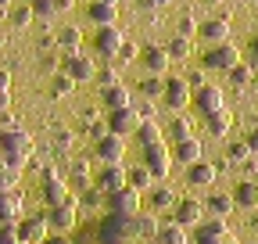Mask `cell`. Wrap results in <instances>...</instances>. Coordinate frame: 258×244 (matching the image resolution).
<instances>
[{
    "label": "cell",
    "mask_w": 258,
    "mask_h": 244,
    "mask_svg": "<svg viewBox=\"0 0 258 244\" xmlns=\"http://www.w3.org/2000/svg\"><path fill=\"white\" fill-rule=\"evenodd\" d=\"M154 4H169V0H154Z\"/></svg>",
    "instance_id": "cell-61"
},
{
    "label": "cell",
    "mask_w": 258,
    "mask_h": 244,
    "mask_svg": "<svg viewBox=\"0 0 258 244\" xmlns=\"http://www.w3.org/2000/svg\"><path fill=\"white\" fill-rule=\"evenodd\" d=\"M133 223H137V233H140V240H154V233L161 230V223H158V212H137V216H133Z\"/></svg>",
    "instance_id": "cell-27"
},
{
    "label": "cell",
    "mask_w": 258,
    "mask_h": 244,
    "mask_svg": "<svg viewBox=\"0 0 258 244\" xmlns=\"http://www.w3.org/2000/svg\"><path fill=\"white\" fill-rule=\"evenodd\" d=\"M226 76H230V86H233V90H247V86L254 83V65H251V61H237Z\"/></svg>",
    "instance_id": "cell-30"
},
{
    "label": "cell",
    "mask_w": 258,
    "mask_h": 244,
    "mask_svg": "<svg viewBox=\"0 0 258 244\" xmlns=\"http://www.w3.org/2000/svg\"><path fill=\"white\" fill-rule=\"evenodd\" d=\"M86 15L93 25H111V22H118V4L115 0H93L86 8Z\"/></svg>",
    "instance_id": "cell-24"
},
{
    "label": "cell",
    "mask_w": 258,
    "mask_h": 244,
    "mask_svg": "<svg viewBox=\"0 0 258 244\" xmlns=\"http://www.w3.org/2000/svg\"><path fill=\"white\" fill-rule=\"evenodd\" d=\"M165 104L172 108V111H183L186 104H190V97H194V90H190V83L186 79H179V76H169L165 79Z\"/></svg>",
    "instance_id": "cell-15"
},
{
    "label": "cell",
    "mask_w": 258,
    "mask_h": 244,
    "mask_svg": "<svg viewBox=\"0 0 258 244\" xmlns=\"http://www.w3.org/2000/svg\"><path fill=\"white\" fill-rule=\"evenodd\" d=\"M254 4H258V0H254Z\"/></svg>",
    "instance_id": "cell-64"
},
{
    "label": "cell",
    "mask_w": 258,
    "mask_h": 244,
    "mask_svg": "<svg viewBox=\"0 0 258 244\" xmlns=\"http://www.w3.org/2000/svg\"><path fill=\"white\" fill-rule=\"evenodd\" d=\"M186 83H190V90H198V86H205V72H190V76H186Z\"/></svg>",
    "instance_id": "cell-51"
},
{
    "label": "cell",
    "mask_w": 258,
    "mask_h": 244,
    "mask_svg": "<svg viewBox=\"0 0 258 244\" xmlns=\"http://www.w3.org/2000/svg\"><path fill=\"white\" fill-rule=\"evenodd\" d=\"M172 219L179 223V226H198L201 219H205V205L201 201H194V198H179L176 205H172Z\"/></svg>",
    "instance_id": "cell-16"
},
{
    "label": "cell",
    "mask_w": 258,
    "mask_h": 244,
    "mask_svg": "<svg viewBox=\"0 0 258 244\" xmlns=\"http://www.w3.org/2000/svg\"><path fill=\"white\" fill-rule=\"evenodd\" d=\"M54 40H57V47H61L64 54H76V50L83 47V33H79L76 25H64V29H61V33H57Z\"/></svg>",
    "instance_id": "cell-32"
},
{
    "label": "cell",
    "mask_w": 258,
    "mask_h": 244,
    "mask_svg": "<svg viewBox=\"0 0 258 244\" xmlns=\"http://www.w3.org/2000/svg\"><path fill=\"white\" fill-rule=\"evenodd\" d=\"M165 50H169L172 61H186V57L194 54V43H190V36H179V33H176V36L165 43Z\"/></svg>",
    "instance_id": "cell-36"
},
{
    "label": "cell",
    "mask_w": 258,
    "mask_h": 244,
    "mask_svg": "<svg viewBox=\"0 0 258 244\" xmlns=\"http://www.w3.org/2000/svg\"><path fill=\"white\" fill-rule=\"evenodd\" d=\"M205 208L212 212V216H219V219H226L230 212L237 208V201H233V194H212L208 201H205Z\"/></svg>",
    "instance_id": "cell-33"
},
{
    "label": "cell",
    "mask_w": 258,
    "mask_h": 244,
    "mask_svg": "<svg viewBox=\"0 0 258 244\" xmlns=\"http://www.w3.org/2000/svg\"><path fill=\"white\" fill-rule=\"evenodd\" d=\"M93 158H97V162H104V165L122 162V158H125V137H118V133L108 130L101 140H93Z\"/></svg>",
    "instance_id": "cell-8"
},
{
    "label": "cell",
    "mask_w": 258,
    "mask_h": 244,
    "mask_svg": "<svg viewBox=\"0 0 258 244\" xmlns=\"http://www.w3.org/2000/svg\"><path fill=\"white\" fill-rule=\"evenodd\" d=\"M215 176H219V165H212L205 158H198L194 165H186V183H190V187H212Z\"/></svg>",
    "instance_id": "cell-21"
},
{
    "label": "cell",
    "mask_w": 258,
    "mask_h": 244,
    "mask_svg": "<svg viewBox=\"0 0 258 244\" xmlns=\"http://www.w3.org/2000/svg\"><path fill=\"white\" fill-rule=\"evenodd\" d=\"M205 118V130L212 133V137H226L233 130V111L230 108H215V111H208V115H201Z\"/></svg>",
    "instance_id": "cell-22"
},
{
    "label": "cell",
    "mask_w": 258,
    "mask_h": 244,
    "mask_svg": "<svg viewBox=\"0 0 258 244\" xmlns=\"http://www.w3.org/2000/svg\"><path fill=\"white\" fill-rule=\"evenodd\" d=\"M169 137H172V140L194 137V122H190V118H183V115H176V118L169 122Z\"/></svg>",
    "instance_id": "cell-41"
},
{
    "label": "cell",
    "mask_w": 258,
    "mask_h": 244,
    "mask_svg": "<svg viewBox=\"0 0 258 244\" xmlns=\"http://www.w3.org/2000/svg\"><path fill=\"white\" fill-rule=\"evenodd\" d=\"M201 155H205V147H201L198 137H183V140L172 144V162H179V165H194Z\"/></svg>",
    "instance_id": "cell-19"
},
{
    "label": "cell",
    "mask_w": 258,
    "mask_h": 244,
    "mask_svg": "<svg viewBox=\"0 0 258 244\" xmlns=\"http://www.w3.org/2000/svg\"><path fill=\"white\" fill-rule=\"evenodd\" d=\"M11 8V0H0V11H8Z\"/></svg>",
    "instance_id": "cell-58"
},
{
    "label": "cell",
    "mask_w": 258,
    "mask_h": 244,
    "mask_svg": "<svg viewBox=\"0 0 258 244\" xmlns=\"http://www.w3.org/2000/svg\"><path fill=\"white\" fill-rule=\"evenodd\" d=\"M233 201H237V208H258V179L254 176L240 179L233 187Z\"/></svg>",
    "instance_id": "cell-26"
},
{
    "label": "cell",
    "mask_w": 258,
    "mask_h": 244,
    "mask_svg": "<svg viewBox=\"0 0 258 244\" xmlns=\"http://www.w3.org/2000/svg\"><path fill=\"white\" fill-rule=\"evenodd\" d=\"M144 165L154 172V179H165L172 172V147H165V140H154L144 147Z\"/></svg>",
    "instance_id": "cell-6"
},
{
    "label": "cell",
    "mask_w": 258,
    "mask_h": 244,
    "mask_svg": "<svg viewBox=\"0 0 258 244\" xmlns=\"http://www.w3.org/2000/svg\"><path fill=\"white\" fill-rule=\"evenodd\" d=\"M8 22L15 29H29L36 22V11H32V4H15V8H8Z\"/></svg>",
    "instance_id": "cell-34"
},
{
    "label": "cell",
    "mask_w": 258,
    "mask_h": 244,
    "mask_svg": "<svg viewBox=\"0 0 258 244\" xmlns=\"http://www.w3.org/2000/svg\"><path fill=\"white\" fill-rule=\"evenodd\" d=\"M125 183H129V187H137V191L144 194V191H151V187H154V172H151L147 165H137V169H125Z\"/></svg>",
    "instance_id": "cell-31"
},
{
    "label": "cell",
    "mask_w": 258,
    "mask_h": 244,
    "mask_svg": "<svg viewBox=\"0 0 258 244\" xmlns=\"http://www.w3.org/2000/svg\"><path fill=\"white\" fill-rule=\"evenodd\" d=\"M29 4H32V11H36V18H54L57 15L54 0H29Z\"/></svg>",
    "instance_id": "cell-44"
},
{
    "label": "cell",
    "mask_w": 258,
    "mask_h": 244,
    "mask_svg": "<svg viewBox=\"0 0 258 244\" xmlns=\"http://www.w3.org/2000/svg\"><path fill=\"white\" fill-rule=\"evenodd\" d=\"M61 72H69L76 83H90L97 76V61H90L83 50H76V54H69V57L61 61Z\"/></svg>",
    "instance_id": "cell-13"
},
{
    "label": "cell",
    "mask_w": 258,
    "mask_h": 244,
    "mask_svg": "<svg viewBox=\"0 0 258 244\" xmlns=\"http://www.w3.org/2000/svg\"><path fill=\"white\" fill-rule=\"evenodd\" d=\"M137 140L147 147V144H154V140H165V133H161V126H158L154 118H144L140 126H137Z\"/></svg>",
    "instance_id": "cell-37"
},
{
    "label": "cell",
    "mask_w": 258,
    "mask_h": 244,
    "mask_svg": "<svg viewBox=\"0 0 258 244\" xmlns=\"http://www.w3.org/2000/svg\"><path fill=\"white\" fill-rule=\"evenodd\" d=\"M11 108V90H0V111Z\"/></svg>",
    "instance_id": "cell-53"
},
{
    "label": "cell",
    "mask_w": 258,
    "mask_h": 244,
    "mask_svg": "<svg viewBox=\"0 0 258 244\" xmlns=\"http://www.w3.org/2000/svg\"><path fill=\"white\" fill-rule=\"evenodd\" d=\"M125 43V33H122V29L111 22V25H97V33H93V50L97 54H101V57H115L118 54V47Z\"/></svg>",
    "instance_id": "cell-7"
},
{
    "label": "cell",
    "mask_w": 258,
    "mask_h": 244,
    "mask_svg": "<svg viewBox=\"0 0 258 244\" xmlns=\"http://www.w3.org/2000/svg\"><path fill=\"white\" fill-rule=\"evenodd\" d=\"M237 61H240V50H237L230 40H222V43H208L201 65H205L208 72H230Z\"/></svg>",
    "instance_id": "cell-4"
},
{
    "label": "cell",
    "mask_w": 258,
    "mask_h": 244,
    "mask_svg": "<svg viewBox=\"0 0 258 244\" xmlns=\"http://www.w3.org/2000/svg\"><path fill=\"white\" fill-rule=\"evenodd\" d=\"M0 133H4V126H0Z\"/></svg>",
    "instance_id": "cell-63"
},
{
    "label": "cell",
    "mask_w": 258,
    "mask_h": 244,
    "mask_svg": "<svg viewBox=\"0 0 258 244\" xmlns=\"http://www.w3.org/2000/svg\"><path fill=\"white\" fill-rule=\"evenodd\" d=\"M101 104H104L108 111H115V108L133 104V97H129V90H125L122 79H118V83H111V86H101Z\"/></svg>",
    "instance_id": "cell-25"
},
{
    "label": "cell",
    "mask_w": 258,
    "mask_h": 244,
    "mask_svg": "<svg viewBox=\"0 0 258 244\" xmlns=\"http://www.w3.org/2000/svg\"><path fill=\"white\" fill-rule=\"evenodd\" d=\"M194 230H198V237H194V244H240L237 240V233L230 230V226H226V219H201L198 226H194Z\"/></svg>",
    "instance_id": "cell-5"
},
{
    "label": "cell",
    "mask_w": 258,
    "mask_h": 244,
    "mask_svg": "<svg viewBox=\"0 0 258 244\" xmlns=\"http://www.w3.org/2000/svg\"><path fill=\"white\" fill-rule=\"evenodd\" d=\"M140 111L133 108V104H125V108H115V111H108V130L111 133H118V137H129V133H137V126H140Z\"/></svg>",
    "instance_id": "cell-12"
},
{
    "label": "cell",
    "mask_w": 258,
    "mask_h": 244,
    "mask_svg": "<svg viewBox=\"0 0 258 244\" xmlns=\"http://www.w3.org/2000/svg\"><path fill=\"white\" fill-rule=\"evenodd\" d=\"M43 244H72V240H69V233H47Z\"/></svg>",
    "instance_id": "cell-52"
},
{
    "label": "cell",
    "mask_w": 258,
    "mask_h": 244,
    "mask_svg": "<svg viewBox=\"0 0 258 244\" xmlns=\"http://www.w3.org/2000/svg\"><path fill=\"white\" fill-rule=\"evenodd\" d=\"M198 36L205 40V43H222V40H230V18H205L201 25H198Z\"/></svg>",
    "instance_id": "cell-20"
},
{
    "label": "cell",
    "mask_w": 258,
    "mask_h": 244,
    "mask_svg": "<svg viewBox=\"0 0 258 244\" xmlns=\"http://www.w3.org/2000/svg\"><path fill=\"white\" fill-rule=\"evenodd\" d=\"M194 108H198L201 115H208V111H215V108H226V101H222V90L219 86H198V90H194Z\"/></svg>",
    "instance_id": "cell-18"
},
{
    "label": "cell",
    "mask_w": 258,
    "mask_h": 244,
    "mask_svg": "<svg viewBox=\"0 0 258 244\" xmlns=\"http://www.w3.org/2000/svg\"><path fill=\"white\" fill-rule=\"evenodd\" d=\"M76 90V79L69 76V72H57L54 79H50V97H69Z\"/></svg>",
    "instance_id": "cell-38"
},
{
    "label": "cell",
    "mask_w": 258,
    "mask_h": 244,
    "mask_svg": "<svg viewBox=\"0 0 258 244\" xmlns=\"http://www.w3.org/2000/svg\"><path fill=\"white\" fill-rule=\"evenodd\" d=\"M57 144H61V147H69V144H72V133H64V130H61V133H57Z\"/></svg>",
    "instance_id": "cell-57"
},
{
    "label": "cell",
    "mask_w": 258,
    "mask_h": 244,
    "mask_svg": "<svg viewBox=\"0 0 258 244\" xmlns=\"http://www.w3.org/2000/svg\"><path fill=\"white\" fill-rule=\"evenodd\" d=\"M0 244H25L18 237V226L15 223H0Z\"/></svg>",
    "instance_id": "cell-45"
},
{
    "label": "cell",
    "mask_w": 258,
    "mask_h": 244,
    "mask_svg": "<svg viewBox=\"0 0 258 244\" xmlns=\"http://www.w3.org/2000/svg\"><path fill=\"white\" fill-rule=\"evenodd\" d=\"M0 126H4V130L15 126V115H11V111H0Z\"/></svg>",
    "instance_id": "cell-56"
},
{
    "label": "cell",
    "mask_w": 258,
    "mask_h": 244,
    "mask_svg": "<svg viewBox=\"0 0 258 244\" xmlns=\"http://www.w3.org/2000/svg\"><path fill=\"white\" fill-rule=\"evenodd\" d=\"M69 187H76V191H86V187H93V172H90V165L79 158L76 165H72V176H69Z\"/></svg>",
    "instance_id": "cell-35"
},
{
    "label": "cell",
    "mask_w": 258,
    "mask_h": 244,
    "mask_svg": "<svg viewBox=\"0 0 258 244\" xmlns=\"http://www.w3.org/2000/svg\"><path fill=\"white\" fill-rule=\"evenodd\" d=\"M212 4H230V0H212Z\"/></svg>",
    "instance_id": "cell-60"
},
{
    "label": "cell",
    "mask_w": 258,
    "mask_h": 244,
    "mask_svg": "<svg viewBox=\"0 0 258 244\" xmlns=\"http://www.w3.org/2000/svg\"><path fill=\"white\" fill-rule=\"evenodd\" d=\"M140 94H144V97H151V101H154V97H161V94H165V76H151V72H147V76H144V83H140Z\"/></svg>",
    "instance_id": "cell-39"
},
{
    "label": "cell",
    "mask_w": 258,
    "mask_h": 244,
    "mask_svg": "<svg viewBox=\"0 0 258 244\" xmlns=\"http://www.w3.org/2000/svg\"><path fill=\"white\" fill-rule=\"evenodd\" d=\"M251 86H258V69H254V83H251Z\"/></svg>",
    "instance_id": "cell-59"
},
{
    "label": "cell",
    "mask_w": 258,
    "mask_h": 244,
    "mask_svg": "<svg viewBox=\"0 0 258 244\" xmlns=\"http://www.w3.org/2000/svg\"><path fill=\"white\" fill-rule=\"evenodd\" d=\"M137 223L133 216H118V212H108V219L97 226V244H137Z\"/></svg>",
    "instance_id": "cell-2"
},
{
    "label": "cell",
    "mask_w": 258,
    "mask_h": 244,
    "mask_svg": "<svg viewBox=\"0 0 258 244\" xmlns=\"http://www.w3.org/2000/svg\"><path fill=\"white\" fill-rule=\"evenodd\" d=\"M22 219V194L15 187L0 191V223H18Z\"/></svg>",
    "instance_id": "cell-23"
},
{
    "label": "cell",
    "mask_w": 258,
    "mask_h": 244,
    "mask_svg": "<svg viewBox=\"0 0 258 244\" xmlns=\"http://www.w3.org/2000/svg\"><path fill=\"white\" fill-rule=\"evenodd\" d=\"M54 4H57V15H61V11H72L76 0H54Z\"/></svg>",
    "instance_id": "cell-55"
},
{
    "label": "cell",
    "mask_w": 258,
    "mask_h": 244,
    "mask_svg": "<svg viewBox=\"0 0 258 244\" xmlns=\"http://www.w3.org/2000/svg\"><path fill=\"white\" fill-rule=\"evenodd\" d=\"M93 187H101L104 194H115L118 187H125V169H122V162H111V165H104L101 172L93 176Z\"/></svg>",
    "instance_id": "cell-17"
},
{
    "label": "cell",
    "mask_w": 258,
    "mask_h": 244,
    "mask_svg": "<svg viewBox=\"0 0 258 244\" xmlns=\"http://www.w3.org/2000/svg\"><path fill=\"white\" fill-rule=\"evenodd\" d=\"M0 47H4V36H0Z\"/></svg>",
    "instance_id": "cell-62"
},
{
    "label": "cell",
    "mask_w": 258,
    "mask_h": 244,
    "mask_svg": "<svg viewBox=\"0 0 258 244\" xmlns=\"http://www.w3.org/2000/svg\"><path fill=\"white\" fill-rule=\"evenodd\" d=\"M247 57H251V65L258 69V36H251V43H247Z\"/></svg>",
    "instance_id": "cell-50"
},
{
    "label": "cell",
    "mask_w": 258,
    "mask_h": 244,
    "mask_svg": "<svg viewBox=\"0 0 258 244\" xmlns=\"http://www.w3.org/2000/svg\"><path fill=\"white\" fill-rule=\"evenodd\" d=\"M179 198L172 194V187H151L147 191V208L151 212H165V208H172Z\"/></svg>",
    "instance_id": "cell-29"
},
{
    "label": "cell",
    "mask_w": 258,
    "mask_h": 244,
    "mask_svg": "<svg viewBox=\"0 0 258 244\" xmlns=\"http://www.w3.org/2000/svg\"><path fill=\"white\" fill-rule=\"evenodd\" d=\"M0 90H11V72L0 69Z\"/></svg>",
    "instance_id": "cell-54"
},
{
    "label": "cell",
    "mask_w": 258,
    "mask_h": 244,
    "mask_svg": "<svg viewBox=\"0 0 258 244\" xmlns=\"http://www.w3.org/2000/svg\"><path fill=\"white\" fill-rule=\"evenodd\" d=\"M151 244H190V237H186V226H179V223L172 219V223H165V226L154 233Z\"/></svg>",
    "instance_id": "cell-28"
},
{
    "label": "cell",
    "mask_w": 258,
    "mask_h": 244,
    "mask_svg": "<svg viewBox=\"0 0 258 244\" xmlns=\"http://www.w3.org/2000/svg\"><path fill=\"white\" fill-rule=\"evenodd\" d=\"M140 65H144L151 76H165V72H169V65H172V57H169V50H165V47L147 43V47H140Z\"/></svg>",
    "instance_id": "cell-14"
},
{
    "label": "cell",
    "mask_w": 258,
    "mask_h": 244,
    "mask_svg": "<svg viewBox=\"0 0 258 244\" xmlns=\"http://www.w3.org/2000/svg\"><path fill=\"white\" fill-rule=\"evenodd\" d=\"M18 183V169H11L8 162H0V191H8Z\"/></svg>",
    "instance_id": "cell-46"
},
{
    "label": "cell",
    "mask_w": 258,
    "mask_h": 244,
    "mask_svg": "<svg viewBox=\"0 0 258 244\" xmlns=\"http://www.w3.org/2000/svg\"><path fill=\"white\" fill-rule=\"evenodd\" d=\"M108 208L118 212V216H137V212L144 208V194L125 183V187H118L115 194H108Z\"/></svg>",
    "instance_id": "cell-9"
},
{
    "label": "cell",
    "mask_w": 258,
    "mask_h": 244,
    "mask_svg": "<svg viewBox=\"0 0 258 244\" xmlns=\"http://www.w3.org/2000/svg\"><path fill=\"white\" fill-rule=\"evenodd\" d=\"M198 25H201V22H194V15H183V18L176 22V29H179V36H190V40L198 36Z\"/></svg>",
    "instance_id": "cell-48"
},
{
    "label": "cell",
    "mask_w": 258,
    "mask_h": 244,
    "mask_svg": "<svg viewBox=\"0 0 258 244\" xmlns=\"http://www.w3.org/2000/svg\"><path fill=\"white\" fill-rule=\"evenodd\" d=\"M101 86H111V83H118V65H104V69H97V76H93Z\"/></svg>",
    "instance_id": "cell-47"
},
{
    "label": "cell",
    "mask_w": 258,
    "mask_h": 244,
    "mask_svg": "<svg viewBox=\"0 0 258 244\" xmlns=\"http://www.w3.org/2000/svg\"><path fill=\"white\" fill-rule=\"evenodd\" d=\"M0 155H4V162L11 169H25L29 158H32V137L22 130V126H8L4 133H0Z\"/></svg>",
    "instance_id": "cell-1"
},
{
    "label": "cell",
    "mask_w": 258,
    "mask_h": 244,
    "mask_svg": "<svg viewBox=\"0 0 258 244\" xmlns=\"http://www.w3.org/2000/svg\"><path fill=\"white\" fill-rule=\"evenodd\" d=\"M104 198H108V194H104L101 187H86V191H79V205H83V208H101Z\"/></svg>",
    "instance_id": "cell-42"
},
{
    "label": "cell",
    "mask_w": 258,
    "mask_h": 244,
    "mask_svg": "<svg viewBox=\"0 0 258 244\" xmlns=\"http://www.w3.org/2000/svg\"><path fill=\"white\" fill-rule=\"evenodd\" d=\"M247 155H251L247 140H233L230 147H226V162H233V165H244V162H247Z\"/></svg>",
    "instance_id": "cell-40"
},
{
    "label": "cell",
    "mask_w": 258,
    "mask_h": 244,
    "mask_svg": "<svg viewBox=\"0 0 258 244\" xmlns=\"http://www.w3.org/2000/svg\"><path fill=\"white\" fill-rule=\"evenodd\" d=\"M47 223H50V233H72L79 226V198L72 194L69 201L50 205L47 208Z\"/></svg>",
    "instance_id": "cell-3"
},
{
    "label": "cell",
    "mask_w": 258,
    "mask_h": 244,
    "mask_svg": "<svg viewBox=\"0 0 258 244\" xmlns=\"http://www.w3.org/2000/svg\"><path fill=\"white\" fill-rule=\"evenodd\" d=\"M15 226H18V237H22L25 244H43V240H47V233H50L47 212H40V216H22Z\"/></svg>",
    "instance_id": "cell-11"
},
{
    "label": "cell",
    "mask_w": 258,
    "mask_h": 244,
    "mask_svg": "<svg viewBox=\"0 0 258 244\" xmlns=\"http://www.w3.org/2000/svg\"><path fill=\"white\" fill-rule=\"evenodd\" d=\"M137 57H140V47H137V43H129V40H125V43L118 47V54H115L111 61H115V65H133V61H137Z\"/></svg>",
    "instance_id": "cell-43"
},
{
    "label": "cell",
    "mask_w": 258,
    "mask_h": 244,
    "mask_svg": "<svg viewBox=\"0 0 258 244\" xmlns=\"http://www.w3.org/2000/svg\"><path fill=\"white\" fill-rule=\"evenodd\" d=\"M244 140H247V147H251V155H258V126H251Z\"/></svg>",
    "instance_id": "cell-49"
},
{
    "label": "cell",
    "mask_w": 258,
    "mask_h": 244,
    "mask_svg": "<svg viewBox=\"0 0 258 244\" xmlns=\"http://www.w3.org/2000/svg\"><path fill=\"white\" fill-rule=\"evenodd\" d=\"M40 191H43V201H47V205H61V201H69V198H72L69 179L57 176V169H43V183H40Z\"/></svg>",
    "instance_id": "cell-10"
}]
</instances>
